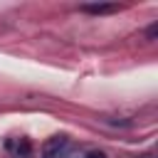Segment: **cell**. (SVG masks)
Instances as JSON below:
<instances>
[{
  "mask_svg": "<svg viewBox=\"0 0 158 158\" xmlns=\"http://www.w3.org/2000/svg\"><path fill=\"white\" fill-rule=\"evenodd\" d=\"M67 148H69V138H67V136H52V138L44 141L42 156H44V158H62V156L67 153Z\"/></svg>",
  "mask_w": 158,
  "mask_h": 158,
  "instance_id": "6da1fadb",
  "label": "cell"
},
{
  "mask_svg": "<svg viewBox=\"0 0 158 158\" xmlns=\"http://www.w3.org/2000/svg\"><path fill=\"white\" fill-rule=\"evenodd\" d=\"M156 32H158V25L153 22V25L148 27V32H146V35H148V40H153V37H156Z\"/></svg>",
  "mask_w": 158,
  "mask_h": 158,
  "instance_id": "277c9868",
  "label": "cell"
},
{
  "mask_svg": "<svg viewBox=\"0 0 158 158\" xmlns=\"http://www.w3.org/2000/svg\"><path fill=\"white\" fill-rule=\"evenodd\" d=\"M84 158H106V153L104 151H86Z\"/></svg>",
  "mask_w": 158,
  "mask_h": 158,
  "instance_id": "3957f363",
  "label": "cell"
},
{
  "mask_svg": "<svg viewBox=\"0 0 158 158\" xmlns=\"http://www.w3.org/2000/svg\"><path fill=\"white\" fill-rule=\"evenodd\" d=\"M81 10H84V12H91V15H106V12H116V10H118V5L99 2V5H84Z\"/></svg>",
  "mask_w": 158,
  "mask_h": 158,
  "instance_id": "7a4b0ae2",
  "label": "cell"
}]
</instances>
